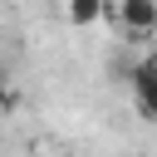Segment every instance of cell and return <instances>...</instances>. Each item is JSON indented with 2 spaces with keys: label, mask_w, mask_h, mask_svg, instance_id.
<instances>
[{
  "label": "cell",
  "mask_w": 157,
  "mask_h": 157,
  "mask_svg": "<svg viewBox=\"0 0 157 157\" xmlns=\"http://www.w3.org/2000/svg\"><path fill=\"white\" fill-rule=\"evenodd\" d=\"M152 64H157V49H152Z\"/></svg>",
  "instance_id": "obj_5"
},
{
  "label": "cell",
  "mask_w": 157,
  "mask_h": 157,
  "mask_svg": "<svg viewBox=\"0 0 157 157\" xmlns=\"http://www.w3.org/2000/svg\"><path fill=\"white\" fill-rule=\"evenodd\" d=\"M103 10H108V0H64V20L74 29H93L103 20Z\"/></svg>",
  "instance_id": "obj_3"
},
{
  "label": "cell",
  "mask_w": 157,
  "mask_h": 157,
  "mask_svg": "<svg viewBox=\"0 0 157 157\" xmlns=\"http://www.w3.org/2000/svg\"><path fill=\"white\" fill-rule=\"evenodd\" d=\"M103 20L113 29H123L132 44H147L157 34V0H108Z\"/></svg>",
  "instance_id": "obj_1"
},
{
  "label": "cell",
  "mask_w": 157,
  "mask_h": 157,
  "mask_svg": "<svg viewBox=\"0 0 157 157\" xmlns=\"http://www.w3.org/2000/svg\"><path fill=\"white\" fill-rule=\"evenodd\" d=\"M10 108H15V93H10V78L0 74V113H10Z\"/></svg>",
  "instance_id": "obj_4"
},
{
  "label": "cell",
  "mask_w": 157,
  "mask_h": 157,
  "mask_svg": "<svg viewBox=\"0 0 157 157\" xmlns=\"http://www.w3.org/2000/svg\"><path fill=\"white\" fill-rule=\"evenodd\" d=\"M128 88H132V108H137V118L157 123V64H152V54L128 74Z\"/></svg>",
  "instance_id": "obj_2"
}]
</instances>
